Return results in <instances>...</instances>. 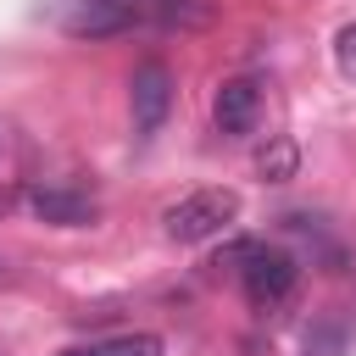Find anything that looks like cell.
<instances>
[{
    "instance_id": "6da1fadb",
    "label": "cell",
    "mask_w": 356,
    "mask_h": 356,
    "mask_svg": "<svg viewBox=\"0 0 356 356\" xmlns=\"http://www.w3.org/2000/svg\"><path fill=\"white\" fill-rule=\"evenodd\" d=\"M234 217H239V195L234 189H195V195H184V200H172L161 211V228L178 245H200V239H217Z\"/></svg>"
},
{
    "instance_id": "7a4b0ae2",
    "label": "cell",
    "mask_w": 356,
    "mask_h": 356,
    "mask_svg": "<svg viewBox=\"0 0 356 356\" xmlns=\"http://www.w3.org/2000/svg\"><path fill=\"white\" fill-rule=\"evenodd\" d=\"M139 22H145L139 0H72L67 17H61V33L95 44V39H117V33L139 28Z\"/></svg>"
},
{
    "instance_id": "3957f363",
    "label": "cell",
    "mask_w": 356,
    "mask_h": 356,
    "mask_svg": "<svg viewBox=\"0 0 356 356\" xmlns=\"http://www.w3.org/2000/svg\"><path fill=\"white\" fill-rule=\"evenodd\" d=\"M128 106H134V134L139 139H150L167 122V111H172V72H167V61H139L134 67Z\"/></svg>"
},
{
    "instance_id": "277c9868",
    "label": "cell",
    "mask_w": 356,
    "mask_h": 356,
    "mask_svg": "<svg viewBox=\"0 0 356 356\" xmlns=\"http://www.w3.org/2000/svg\"><path fill=\"white\" fill-rule=\"evenodd\" d=\"M22 206L39 222H50V228H89L100 217V200L83 195V189H72V184H28L22 189Z\"/></svg>"
},
{
    "instance_id": "5b68a950",
    "label": "cell",
    "mask_w": 356,
    "mask_h": 356,
    "mask_svg": "<svg viewBox=\"0 0 356 356\" xmlns=\"http://www.w3.org/2000/svg\"><path fill=\"white\" fill-rule=\"evenodd\" d=\"M295 278H300V267H295L284 250H267V245H256V250L239 261V284H245V295H250L256 306H278V300L295 289Z\"/></svg>"
},
{
    "instance_id": "8992f818",
    "label": "cell",
    "mask_w": 356,
    "mask_h": 356,
    "mask_svg": "<svg viewBox=\"0 0 356 356\" xmlns=\"http://www.w3.org/2000/svg\"><path fill=\"white\" fill-rule=\"evenodd\" d=\"M261 117V89L256 78H222L217 95H211V122L217 134H250Z\"/></svg>"
},
{
    "instance_id": "52a82bcc",
    "label": "cell",
    "mask_w": 356,
    "mask_h": 356,
    "mask_svg": "<svg viewBox=\"0 0 356 356\" xmlns=\"http://www.w3.org/2000/svg\"><path fill=\"white\" fill-rule=\"evenodd\" d=\"M295 167H300V145H295L289 134H273V139L256 150V178H261V184H289Z\"/></svg>"
},
{
    "instance_id": "ba28073f",
    "label": "cell",
    "mask_w": 356,
    "mask_h": 356,
    "mask_svg": "<svg viewBox=\"0 0 356 356\" xmlns=\"http://www.w3.org/2000/svg\"><path fill=\"white\" fill-rule=\"evenodd\" d=\"M161 334H117L106 345H95V356H161Z\"/></svg>"
},
{
    "instance_id": "9c48e42d",
    "label": "cell",
    "mask_w": 356,
    "mask_h": 356,
    "mask_svg": "<svg viewBox=\"0 0 356 356\" xmlns=\"http://www.w3.org/2000/svg\"><path fill=\"white\" fill-rule=\"evenodd\" d=\"M334 61H339V72L356 83V22H350V28H339V39H334Z\"/></svg>"
},
{
    "instance_id": "30bf717a",
    "label": "cell",
    "mask_w": 356,
    "mask_h": 356,
    "mask_svg": "<svg viewBox=\"0 0 356 356\" xmlns=\"http://www.w3.org/2000/svg\"><path fill=\"white\" fill-rule=\"evenodd\" d=\"M17 206H22V189H17V184H0V217L17 211Z\"/></svg>"
},
{
    "instance_id": "8fae6325",
    "label": "cell",
    "mask_w": 356,
    "mask_h": 356,
    "mask_svg": "<svg viewBox=\"0 0 356 356\" xmlns=\"http://www.w3.org/2000/svg\"><path fill=\"white\" fill-rule=\"evenodd\" d=\"M61 356H95V350H83V345H78V350H61Z\"/></svg>"
},
{
    "instance_id": "7c38bea8",
    "label": "cell",
    "mask_w": 356,
    "mask_h": 356,
    "mask_svg": "<svg viewBox=\"0 0 356 356\" xmlns=\"http://www.w3.org/2000/svg\"><path fill=\"white\" fill-rule=\"evenodd\" d=\"M0 273H6V250H0Z\"/></svg>"
},
{
    "instance_id": "4fadbf2b",
    "label": "cell",
    "mask_w": 356,
    "mask_h": 356,
    "mask_svg": "<svg viewBox=\"0 0 356 356\" xmlns=\"http://www.w3.org/2000/svg\"><path fill=\"white\" fill-rule=\"evenodd\" d=\"M0 145H6V134H0Z\"/></svg>"
}]
</instances>
